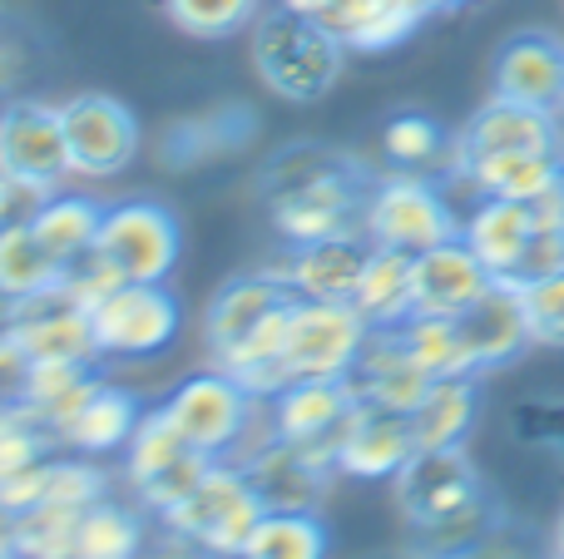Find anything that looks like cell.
Segmentation results:
<instances>
[{
  "label": "cell",
  "mask_w": 564,
  "mask_h": 559,
  "mask_svg": "<svg viewBox=\"0 0 564 559\" xmlns=\"http://www.w3.org/2000/svg\"><path fill=\"white\" fill-rule=\"evenodd\" d=\"M6 332L15 337V347L35 362H105L95 347V327H89V307L69 293L65 283L50 287L40 297H25V303L10 307Z\"/></svg>",
  "instance_id": "4fadbf2b"
},
{
  "label": "cell",
  "mask_w": 564,
  "mask_h": 559,
  "mask_svg": "<svg viewBox=\"0 0 564 559\" xmlns=\"http://www.w3.org/2000/svg\"><path fill=\"white\" fill-rule=\"evenodd\" d=\"M476 154H564V119L555 109L490 95L466 119L456 144H451V158H476Z\"/></svg>",
  "instance_id": "2e32d148"
},
{
  "label": "cell",
  "mask_w": 564,
  "mask_h": 559,
  "mask_svg": "<svg viewBox=\"0 0 564 559\" xmlns=\"http://www.w3.org/2000/svg\"><path fill=\"white\" fill-rule=\"evenodd\" d=\"M480 501H486V485H480V471L470 465L466 446L416 451L406 471L397 475V505L411 530H431V525L451 520V515L470 511Z\"/></svg>",
  "instance_id": "7c38bea8"
},
{
  "label": "cell",
  "mask_w": 564,
  "mask_h": 559,
  "mask_svg": "<svg viewBox=\"0 0 564 559\" xmlns=\"http://www.w3.org/2000/svg\"><path fill=\"white\" fill-rule=\"evenodd\" d=\"M397 332L431 382H436V376H476L470 372V357H466V342H460L456 317H411V322H401Z\"/></svg>",
  "instance_id": "d590c367"
},
{
  "label": "cell",
  "mask_w": 564,
  "mask_h": 559,
  "mask_svg": "<svg viewBox=\"0 0 564 559\" xmlns=\"http://www.w3.org/2000/svg\"><path fill=\"white\" fill-rule=\"evenodd\" d=\"M248 109H218V114H208V119H184V124H174L164 134V158H169V168H194V164H204V158H214V154H224V149H234L238 139L228 134V124L234 119H243Z\"/></svg>",
  "instance_id": "74e56055"
},
{
  "label": "cell",
  "mask_w": 564,
  "mask_h": 559,
  "mask_svg": "<svg viewBox=\"0 0 564 559\" xmlns=\"http://www.w3.org/2000/svg\"><path fill=\"white\" fill-rule=\"evenodd\" d=\"M520 307H525V327H530V347L545 352H564V267L550 277L520 287Z\"/></svg>",
  "instance_id": "f35d334b"
},
{
  "label": "cell",
  "mask_w": 564,
  "mask_h": 559,
  "mask_svg": "<svg viewBox=\"0 0 564 559\" xmlns=\"http://www.w3.org/2000/svg\"><path fill=\"white\" fill-rule=\"evenodd\" d=\"M89 327H95L99 357H119V362H139V357H159L184 327L178 297L164 283H119L89 307Z\"/></svg>",
  "instance_id": "30bf717a"
},
{
  "label": "cell",
  "mask_w": 564,
  "mask_h": 559,
  "mask_svg": "<svg viewBox=\"0 0 564 559\" xmlns=\"http://www.w3.org/2000/svg\"><path fill=\"white\" fill-rule=\"evenodd\" d=\"M555 540L564 545V511H560V520H555Z\"/></svg>",
  "instance_id": "f6af8a7d"
},
{
  "label": "cell",
  "mask_w": 564,
  "mask_h": 559,
  "mask_svg": "<svg viewBox=\"0 0 564 559\" xmlns=\"http://www.w3.org/2000/svg\"><path fill=\"white\" fill-rule=\"evenodd\" d=\"M263 515H268V505H263V495L253 491L243 465L214 461L204 485H198L184 505L159 515V520L169 525V535L188 540L204 559H243L248 535L258 530Z\"/></svg>",
  "instance_id": "277c9868"
},
{
  "label": "cell",
  "mask_w": 564,
  "mask_h": 559,
  "mask_svg": "<svg viewBox=\"0 0 564 559\" xmlns=\"http://www.w3.org/2000/svg\"><path fill=\"white\" fill-rule=\"evenodd\" d=\"M0 174H10L35 198H50L65 188V178L75 174V168H69L59 105L15 99V105L0 109Z\"/></svg>",
  "instance_id": "8fae6325"
},
{
  "label": "cell",
  "mask_w": 564,
  "mask_h": 559,
  "mask_svg": "<svg viewBox=\"0 0 564 559\" xmlns=\"http://www.w3.org/2000/svg\"><path fill=\"white\" fill-rule=\"evenodd\" d=\"M263 0H164V15L194 40H228L253 25Z\"/></svg>",
  "instance_id": "8d00e7d4"
},
{
  "label": "cell",
  "mask_w": 564,
  "mask_h": 559,
  "mask_svg": "<svg viewBox=\"0 0 564 559\" xmlns=\"http://www.w3.org/2000/svg\"><path fill=\"white\" fill-rule=\"evenodd\" d=\"M460 327V342H466V357H470V372L486 376V372H500L510 366L520 352L530 347V327H525V307H520V287L510 283H496L476 307L456 317Z\"/></svg>",
  "instance_id": "603a6c76"
},
{
  "label": "cell",
  "mask_w": 564,
  "mask_h": 559,
  "mask_svg": "<svg viewBox=\"0 0 564 559\" xmlns=\"http://www.w3.org/2000/svg\"><path fill=\"white\" fill-rule=\"evenodd\" d=\"M550 559H564V545L555 540V545H550Z\"/></svg>",
  "instance_id": "bcb514c9"
},
{
  "label": "cell",
  "mask_w": 564,
  "mask_h": 559,
  "mask_svg": "<svg viewBox=\"0 0 564 559\" xmlns=\"http://www.w3.org/2000/svg\"><path fill=\"white\" fill-rule=\"evenodd\" d=\"M371 332L377 327L351 303L297 297L288 317V342H282V376L288 382H347Z\"/></svg>",
  "instance_id": "8992f818"
},
{
  "label": "cell",
  "mask_w": 564,
  "mask_h": 559,
  "mask_svg": "<svg viewBox=\"0 0 564 559\" xmlns=\"http://www.w3.org/2000/svg\"><path fill=\"white\" fill-rule=\"evenodd\" d=\"M69 559H144V515L119 501H95L79 520L75 555Z\"/></svg>",
  "instance_id": "d6a6232c"
},
{
  "label": "cell",
  "mask_w": 564,
  "mask_h": 559,
  "mask_svg": "<svg viewBox=\"0 0 564 559\" xmlns=\"http://www.w3.org/2000/svg\"><path fill=\"white\" fill-rule=\"evenodd\" d=\"M451 144H456V139H446V129H441L431 114H416V109L391 114L387 129H381V154H387L397 168H406V174L446 168L451 164Z\"/></svg>",
  "instance_id": "e575fe53"
},
{
  "label": "cell",
  "mask_w": 564,
  "mask_h": 559,
  "mask_svg": "<svg viewBox=\"0 0 564 559\" xmlns=\"http://www.w3.org/2000/svg\"><path fill=\"white\" fill-rule=\"evenodd\" d=\"M89 505L69 501H35L15 511V559H69L75 555V535Z\"/></svg>",
  "instance_id": "4dcf8cb0"
},
{
  "label": "cell",
  "mask_w": 564,
  "mask_h": 559,
  "mask_svg": "<svg viewBox=\"0 0 564 559\" xmlns=\"http://www.w3.org/2000/svg\"><path fill=\"white\" fill-rule=\"evenodd\" d=\"M59 436L50 431V421L30 402H0V491L10 481H20L25 471H35L40 461H50V446Z\"/></svg>",
  "instance_id": "836d02e7"
},
{
  "label": "cell",
  "mask_w": 564,
  "mask_h": 559,
  "mask_svg": "<svg viewBox=\"0 0 564 559\" xmlns=\"http://www.w3.org/2000/svg\"><path fill=\"white\" fill-rule=\"evenodd\" d=\"M351 307H357L371 327L411 322V317H416V253L371 243V257H367V267H361Z\"/></svg>",
  "instance_id": "4316f807"
},
{
  "label": "cell",
  "mask_w": 564,
  "mask_h": 559,
  "mask_svg": "<svg viewBox=\"0 0 564 559\" xmlns=\"http://www.w3.org/2000/svg\"><path fill=\"white\" fill-rule=\"evenodd\" d=\"M560 194H564V168H560Z\"/></svg>",
  "instance_id": "7dc6e473"
},
{
  "label": "cell",
  "mask_w": 564,
  "mask_h": 559,
  "mask_svg": "<svg viewBox=\"0 0 564 559\" xmlns=\"http://www.w3.org/2000/svg\"><path fill=\"white\" fill-rule=\"evenodd\" d=\"M357 402H371V406H387V412H406L426 396L431 376L421 372V362L411 357V347L401 342L397 327H377L361 347V362L357 372L347 376Z\"/></svg>",
  "instance_id": "cb8c5ba5"
},
{
  "label": "cell",
  "mask_w": 564,
  "mask_h": 559,
  "mask_svg": "<svg viewBox=\"0 0 564 559\" xmlns=\"http://www.w3.org/2000/svg\"><path fill=\"white\" fill-rule=\"evenodd\" d=\"M332 540L317 511H268L248 535L243 559H327Z\"/></svg>",
  "instance_id": "1f68e13d"
},
{
  "label": "cell",
  "mask_w": 564,
  "mask_h": 559,
  "mask_svg": "<svg viewBox=\"0 0 564 559\" xmlns=\"http://www.w3.org/2000/svg\"><path fill=\"white\" fill-rule=\"evenodd\" d=\"M59 119H65L75 178H115L134 164L139 119L129 114V105L109 95H75L69 105H59Z\"/></svg>",
  "instance_id": "5bb4252c"
},
{
  "label": "cell",
  "mask_w": 564,
  "mask_h": 559,
  "mask_svg": "<svg viewBox=\"0 0 564 559\" xmlns=\"http://www.w3.org/2000/svg\"><path fill=\"white\" fill-rule=\"evenodd\" d=\"M234 465L248 471V481H253V491L263 495L268 511H317L327 485H332V475H337L332 451L282 441L278 431H268L263 441Z\"/></svg>",
  "instance_id": "9a60e30c"
},
{
  "label": "cell",
  "mask_w": 564,
  "mask_h": 559,
  "mask_svg": "<svg viewBox=\"0 0 564 559\" xmlns=\"http://www.w3.org/2000/svg\"><path fill=\"white\" fill-rule=\"evenodd\" d=\"M421 6H426V15H446V10H460L470 0H421Z\"/></svg>",
  "instance_id": "ee69618b"
},
{
  "label": "cell",
  "mask_w": 564,
  "mask_h": 559,
  "mask_svg": "<svg viewBox=\"0 0 564 559\" xmlns=\"http://www.w3.org/2000/svg\"><path fill=\"white\" fill-rule=\"evenodd\" d=\"M139 421H144V406L124 386L95 382V392L59 421L55 436L69 456H109V451H124L129 436L139 431Z\"/></svg>",
  "instance_id": "d4e9b609"
},
{
  "label": "cell",
  "mask_w": 564,
  "mask_h": 559,
  "mask_svg": "<svg viewBox=\"0 0 564 559\" xmlns=\"http://www.w3.org/2000/svg\"><path fill=\"white\" fill-rule=\"evenodd\" d=\"M490 85L500 99L516 105H535V109H555L564 105V40L545 35V30H520L500 45Z\"/></svg>",
  "instance_id": "d6986e66"
},
{
  "label": "cell",
  "mask_w": 564,
  "mask_h": 559,
  "mask_svg": "<svg viewBox=\"0 0 564 559\" xmlns=\"http://www.w3.org/2000/svg\"><path fill=\"white\" fill-rule=\"evenodd\" d=\"M253 412H258V396L248 392L238 376L218 372V366L178 382L174 396L164 402V416L174 421V431L184 436L194 451L214 456V461H228V456L243 446L248 426H253Z\"/></svg>",
  "instance_id": "9c48e42d"
},
{
  "label": "cell",
  "mask_w": 564,
  "mask_h": 559,
  "mask_svg": "<svg viewBox=\"0 0 564 559\" xmlns=\"http://www.w3.org/2000/svg\"><path fill=\"white\" fill-rule=\"evenodd\" d=\"M292 293L278 273H243L214 293L204 313V347L218 372L238 376L258 402L288 386L282 376V342H288Z\"/></svg>",
  "instance_id": "7a4b0ae2"
},
{
  "label": "cell",
  "mask_w": 564,
  "mask_h": 559,
  "mask_svg": "<svg viewBox=\"0 0 564 559\" xmlns=\"http://www.w3.org/2000/svg\"><path fill=\"white\" fill-rule=\"evenodd\" d=\"M35 204H40L35 194H25V188H20L10 174H0V228L15 223V218H30V213H35Z\"/></svg>",
  "instance_id": "60d3db41"
},
{
  "label": "cell",
  "mask_w": 564,
  "mask_h": 559,
  "mask_svg": "<svg viewBox=\"0 0 564 559\" xmlns=\"http://www.w3.org/2000/svg\"><path fill=\"white\" fill-rule=\"evenodd\" d=\"M59 283H65V263L40 243L30 218L0 228V297L6 303H25V297H40Z\"/></svg>",
  "instance_id": "f1b7e54d"
},
{
  "label": "cell",
  "mask_w": 564,
  "mask_h": 559,
  "mask_svg": "<svg viewBox=\"0 0 564 559\" xmlns=\"http://www.w3.org/2000/svg\"><path fill=\"white\" fill-rule=\"evenodd\" d=\"M560 119H564V105H560Z\"/></svg>",
  "instance_id": "c3c4849f"
},
{
  "label": "cell",
  "mask_w": 564,
  "mask_h": 559,
  "mask_svg": "<svg viewBox=\"0 0 564 559\" xmlns=\"http://www.w3.org/2000/svg\"><path fill=\"white\" fill-rule=\"evenodd\" d=\"M25 376H30V357L15 347V337L0 327V402H15L25 392Z\"/></svg>",
  "instance_id": "ab89813d"
},
{
  "label": "cell",
  "mask_w": 564,
  "mask_h": 559,
  "mask_svg": "<svg viewBox=\"0 0 564 559\" xmlns=\"http://www.w3.org/2000/svg\"><path fill=\"white\" fill-rule=\"evenodd\" d=\"M371 174L327 144H288L263 168V198L282 243L361 233Z\"/></svg>",
  "instance_id": "6da1fadb"
},
{
  "label": "cell",
  "mask_w": 564,
  "mask_h": 559,
  "mask_svg": "<svg viewBox=\"0 0 564 559\" xmlns=\"http://www.w3.org/2000/svg\"><path fill=\"white\" fill-rule=\"evenodd\" d=\"M411 456H416L411 416L371 402H357V412L347 416L337 446H332L337 475H347V481H397Z\"/></svg>",
  "instance_id": "e0dca14e"
},
{
  "label": "cell",
  "mask_w": 564,
  "mask_h": 559,
  "mask_svg": "<svg viewBox=\"0 0 564 559\" xmlns=\"http://www.w3.org/2000/svg\"><path fill=\"white\" fill-rule=\"evenodd\" d=\"M99 223H105V204H95V198H85V194H50V198H40L35 213H30V228H35L40 243L65 263V273L79 257L95 253Z\"/></svg>",
  "instance_id": "f546056e"
},
{
  "label": "cell",
  "mask_w": 564,
  "mask_h": 559,
  "mask_svg": "<svg viewBox=\"0 0 564 559\" xmlns=\"http://www.w3.org/2000/svg\"><path fill=\"white\" fill-rule=\"evenodd\" d=\"M208 471H214V456L194 451V446L174 431L164 406L144 412L139 431L129 436V446H124V475H129V485H134V495L154 515H169L174 505H184L188 495L204 485Z\"/></svg>",
  "instance_id": "ba28073f"
},
{
  "label": "cell",
  "mask_w": 564,
  "mask_h": 559,
  "mask_svg": "<svg viewBox=\"0 0 564 559\" xmlns=\"http://www.w3.org/2000/svg\"><path fill=\"white\" fill-rule=\"evenodd\" d=\"M421 25H426L421 0H341L327 20L332 35L357 55H381V50L406 45Z\"/></svg>",
  "instance_id": "484cf974"
},
{
  "label": "cell",
  "mask_w": 564,
  "mask_h": 559,
  "mask_svg": "<svg viewBox=\"0 0 564 559\" xmlns=\"http://www.w3.org/2000/svg\"><path fill=\"white\" fill-rule=\"evenodd\" d=\"M367 257H371L367 233H341V238H317V243H288V257H282V267H273V273L297 297L351 303Z\"/></svg>",
  "instance_id": "ac0fdd59"
},
{
  "label": "cell",
  "mask_w": 564,
  "mask_h": 559,
  "mask_svg": "<svg viewBox=\"0 0 564 559\" xmlns=\"http://www.w3.org/2000/svg\"><path fill=\"white\" fill-rule=\"evenodd\" d=\"M282 10H297V15H307V20H322V25H327L332 20V10L341 6V0H278Z\"/></svg>",
  "instance_id": "b9f144b4"
},
{
  "label": "cell",
  "mask_w": 564,
  "mask_h": 559,
  "mask_svg": "<svg viewBox=\"0 0 564 559\" xmlns=\"http://www.w3.org/2000/svg\"><path fill=\"white\" fill-rule=\"evenodd\" d=\"M351 412H357L351 382H288L278 396H268V421L282 441L322 446V451L337 446Z\"/></svg>",
  "instance_id": "ffe728a7"
},
{
  "label": "cell",
  "mask_w": 564,
  "mask_h": 559,
  "mask_svg": "<svg viewBox=\"0 0 564 559\" xmlns=\"http://www.w3.org/2000/svg\"><path fill=\"white\" fill-rule=\"evenodd\" d=\"M361 233L377 248H401V253H426L436 243L460 238V213L451 208L446 188L426 174H381L371 178Z\"/></svg>",
  "instance_id": "5b68a950"
},
{
  "label": "cell",
  "mask_w": 564,
  "mask_h": 559,
  "mask_svg": "<svg viewBox=\"0 0 564 559\" xmlns=\"http://www.w3.org/2000/svg\"><path fill=\"white\" fill-rule=\"evenodd\" d=\"M0 559H15V511L0 501Z\"/></svg>",
  "instance_id": "7bdbcfd3"
},
{
  "label": "cell",
  "mask_w": 564,
  "mask_h": 559,
  "mask_svg": "<svg viewBox=\"0 0 564 559\" xmlns=\"http://www.w3.org/2000/svg\"><path fill=\"white\" fill-rule=\"evenodd\" d=\"M95 253L124 283H169L178 253H184V228H178L174 208L154 204V198H124V204L105 208Z\"/></svg>",
  "instance_id": "52a82bcc"
},
{
  "label": "cell",
  "mask_w": 564,
  "mask_h": 559,
  "mask_svg": "<svg viewBox=\"0 0 564 559\" xmlns=\"http://www.w3.org/2000/svg\"><path fill=\"white\" fill-rule=\"evenodd\" d=\"M496 287L490 267L466 248V238L416 253V317H460Z\"/></svg>",
  "instance_id": "44dd1931"
},
{
  "label": "cell",
  "mask_w": 564,
  "mask_h": 559,
  "mask_svg": "<svg viewBox=\"0 0 564 559\" xmlns=\"http://www.w3.org/2000/svg\"><path fill=\"white\" fill-rule=\"evenodd\" d=\"M460 238L466 248L490 267L496 283L516 287L520 263L535 238V204H516V198H476L470 213L460 218Z\"/></svg>",
  "instance_id": "7402d4cb"
},
{
  "label": "cell",
  "mask_w": 564,
  "mask_h": 559,
  "mask_svg": "<svg viewBox=\"0 0 564 559\" xmlns=\"http://www.w3.org/2000/svg\"><path fill=\"white\" fill-rule=\"evenodd\" d=\"M480 376H436L416 406H411V436L416 451H446V446H466L470 426L480 416Z\"/></svg>",
  "instance_id": "83f0119b"
},
{
  "label": "cell",
  "mask_w": 564,
  "mask_h": 559,
  "mask_svg": "<svg viewBox=\"0 0 564 559\" xmlns=\"http://www.w3.org/2000/svg\"><path fill=\"white\" fill-rule=\"evenodd\" d=\"M347 45L322 20L297 10H268L253 20V69L288 105H317L341 75Z\"/></svg>",
  "instance_id": "3957f363"
}]
</instances>
